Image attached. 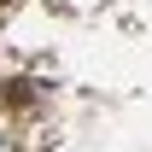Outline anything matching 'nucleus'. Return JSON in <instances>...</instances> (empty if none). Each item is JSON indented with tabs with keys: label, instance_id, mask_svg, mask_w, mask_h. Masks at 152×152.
Returning a JSON list of instances; mask_svg holds the SVG:
<instances>
[{
	"label": "nucleus",
	"instance_id": "f257e3e1",
	"mask_svg": "<svg viewBox=\"0 0 152 152\" xmlns=\"http://www.w3.org/2000/svg\"><path fill=\"white\" fill-rule=\"evenodd\" d=\"M0 6H6V0H0Z\"/></svg>",
	"mask_w": 152,
	"mask_h": 152
}]
</instances>
